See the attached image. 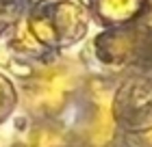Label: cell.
<instances>
[{"mask_svg": "<svg viewBox=\"0 0 152 147\" xmlns=\"http://www.w3.org/2000/svg\"><path fill=\"white\" fill-rule=\"evenodd\" d=\"M87 28V15L83 7L74 0H59L50 7V15L31 17V33L44 43H57V41H76Z\"/></svg>", "mask_w": 152, "mask_h": 147, "instance_id": "cell-2", "label": "cell"}, {"mask_svg": "<svg viewBox=\"0 0 152 147\" xmlns=\"http://www.w3.org/2000/svg\"><path fill=\"white\" fill-rule=\"evenodd\" d=\"M70 89V76L63 69H48L39 76L35 85V97L37 104L46 108H57L61 106L65 97V91Z\"/></svg>", "mask_w": 152, "mask_h": 147, "instance_id": "cell-4", "label": "cell"}, {"mask_svg": "<svg viewBox=\"0 0 152 147\" xmlns=\"http://www.w3.org/2000/svg\"><path fill=\"white\" fill-rule=\"evenodd\" d=\"M98 56L111 67H152V30L126 28L98 37Z\"/></svg>", "mask_w": 152, "mask_h": 147, "instance_id": "cell-1", "label": "cell"}, {"mask_svg": "<svg viewBox=\"0 0 152 147\" xmlns=\"http://www.w3.org/2000/svg\"><path fill=\"white\" fill-rule=\"evenodd\" d=\"M11 106H13V91L9 87V82L0 76V121L7 117V113L11 110Z\"/></svg>", "mask_w": 152, "mask_h": 147, "instance_id": "cell-6", "label": "cell"}, {"mask_svg": "<svg viewBox=\"0 0 152 147\" xmlns=\"http://www.w3.org/2000/svg\"><path fill=\"white\" fill-rule=\"evenodd\" d=\"M96 9L100 17L117 22L137 15V11L141 9V0H96Z\"/></svg>", "mask_w": 152, "mask_h": 147, "instance_id": "cell-5", "label": "cell"}, {"mask_svg": "<svg viewBox=\"0 0 152 147\" xmlns=\"http://www.w3.org/2000/svg\"><path fill=\"white\" fill-rule=\"evenodd\" d=\"M148 141H150V145H152V132H150V134H148Z\"/></svg>", "mask_w": 152, "mask_h": 147, "instance_id": "cell-7", "label": "cell"}, {"mask_svg": "<svg viewBox=\"0 0 152 147\" xmlns=\"http://www.w3.org/2000/svg\"><path fill=\"white\" fill-rule=\"evenodd\" d=\"M115 117L126 128L152 125V78L128 80L115 95Z\"/></svg>", "mask_w": 152, "mask_h": 147, "instance_id": "cell-3", "label": "cell"}]
</instances>
